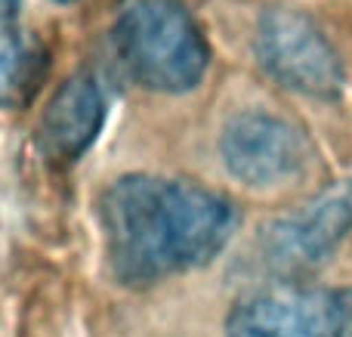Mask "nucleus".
I'll use <instances>...</instances> for the list:
<instances>
[{
    "mask_svg": "<svg viewBox=\"0 0 352 337\" xmlns=\"http://www.w3.org/2000/svg\"><path fill=\"white\" fill-rule=\"evenodd\" d=\"M105 266L124 288H152L207 266L238 229V210L223 192L195 180L127 173L96 204Z\"/></svg>",
    "mask_w": 352,
    "mask_h": 337,
    "instance_id": "obj_1",
    "label": "nucleus"
},
{
    "mask_svg": "<svg viewBox=\"0 0 352 337\" xmlns=\"http://www.w3.org/2000/svg\"><path fill=\"white\" fill-rule=\"evenodd\" d=\"M109 34L127 78L148 93H192L210 68L207 37L182 0H115Z\"/></svg>",
    "mask_w": 352,
    "mask_h": 337,
    "instance_id": "obj_2",
    "label": "nucleus"
},
{
    "mask_svg": "<svg viewBox=\"0 0 352 337\" xmlns=\"http://www.w3.org/2000/svg\"><path fill=\"white\" fill-rule=\"evenodd\" d=\"M254 56L275 84L306 99L334 102L346 90V68L337 47L297 6H263L254 28Z\"/></svg>",
    "mask_w": 352,
    "mask_h": 337,
    "instance_id": "obj_3",
    "label": "nucleus"
},
{
    "mask_svg": "<svg viewBox=\"0 0 352 337\" xmlns=\"http://www.w3.org/2000/svg\"><path fill=\"white\" fill-rule=\"evenodd\" d=\"M219 158L238 183L250 189H278L306 173L312 142L306 130L287 118L248 109L226 121L219 133Z\"/></svg>",
    "mask_w": 352,
    "mask_h": 337,
    "instance_id": "obj_4",
    "label": "nucleus"
},
{
    "mask_svg": "<svg viewBox=\"0 0 352 337\" xmlns=\"http://www.w3.org/2000/svg\"><path fill=\"white\" fill-rule=\"evenodd\" d=\"M352 229V183H334L297 210L263 226L260 260L281 279H297L328 263Z\"/></svg>",
    "mask_w": 352,
    "mask_h": 337,
    "instance_id": "obj_5",
    "label": "nucleus"
},
{
    "mask_svg": "<svg viewBox=\"0 0 352 337\" xmlns=\"http://www.w3.org/2000/svg\"><path fill=\"white\" fill-rule=\"evenodd\" d=\"M340 294L281 282L244 294L226 319V337H337Z\"/></svg>",
    "mask_w": 352,
    "mask_h": 337,
    "instance_id": "obj_6",
    "label": "nucleus"
},
{
    "mask_svg": "<svg viewBox=\"0 0 352 337\" xmlns=\"http://www.w3.org/2000/svg\"><path fill=\"white\" fill-rule=\"evenodd\" d=\"M109 115V99L93 72L65 78L47 99L34 130V146L50 167H72L99 140Z\"/></svg>",
    "mask_w": 352,
    "mask_h": 337,
    "instance_id": "obj_7",
    "label": "nucleus"
},
{
    "mask_svg": "<svg viewBox=\"0 0 352 337\" xmlns=\"http://www.w3.org/2000/svg\"><path fill=\"white\" fill-rule=\"evenodd\" d=\"M50 72V50L16 19H0V109H25Z\"/></svg>",
    "mask_w": 352,
    "mask_h": 337,
    "instance_id": "obj_8",
    "label": "nucleus"
},
{
    "mask_svg": "<svg viewBox=\"0 0 352 337\" xmlns=\"http://www.w3.org/2000/svg\"><path fill=\"white\" fill-rule=\"evenodd\" d=\"M337 337H352V291L340 297V325H337Z\"/></svg>",
    "mask_w": 352,
    "mask_h": 337,
    "instance_id": "obj_9",
    "label": "nucleus"
},
{
    "mask_svg": "<svg viewBox=\"0 0 352 337\" xmlns=\"http://www.w3.org/2000/svg\"><path fill=\"white\" fill-rule=\"evenodd\" d=\"M22 0H0V19H16Z\"/></svg>",
    "mask_w": 352,
    "mask_h": 337,
    "instance_id": "obj_10",
    "label": "nucleus"
},
{
    "mask_svg": "<svg viewBox=\"0 0 352 337\" xmlns=\"http://www.w3.org/2000/svg\"><path fill=\"white\" fill-rule=\"evenodd\" d=\"M53 3H59V6H68V3H78V0H53Z\"/></svg>",
    "mask_w": 352,
    "mask_h": 337,
    "instance_id": "obj_11",
    "label": "nucleus"
}]
</instances>
